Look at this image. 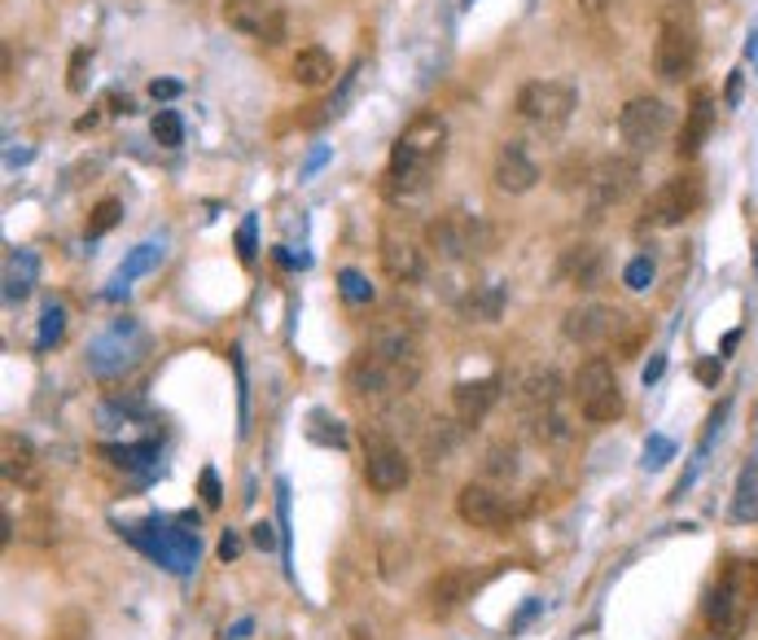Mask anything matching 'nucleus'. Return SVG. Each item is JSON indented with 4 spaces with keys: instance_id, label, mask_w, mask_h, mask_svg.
<instances>
[{
    "instance_id": "1",
    "label": "nucleus",
    "mask_w": 758,
    "mask_h": 640,
    "mask_svg": "<svg viewBox=\"0 0 758 640\" xmlns=\"http://www.w3.org/2000/svg\"><path fill=\"white\" fill-rule=\"evenodd\" d=\"M443 149H448V124L443 115H417L403 136L394 140V154H390V167H386V198L394 207H412L425 189H430V176L434 167L443 162Z\"/></svg>"
},
{
    "instance_id": "2",
    "label": "nucleus",
    "mask_w": 758,
    "mask_h": 640,
    "mask_svg": "<svg viewBox=\"0 0 758 640\" xmlns=\"http://www.w3.org/2000/svg\"><path fill=\"white\" fill-rule=\"evenodd\" d=\"M755 606H758V562H728L719 570L715 588H710V601H706V628H710V637L719 640L746 637Z\"/></svg>"
},
{
    "instance_id": "3",
    "label": "nucleus",
    "mask_w": 758,
    "mask_h": 640,
    "mask_svg": "<svg viewBox=\"0 0 758 640\" xmlns=\"http://www.w3.org/2000/svg\"><path fill=\"white\" fill-rule=\"evenodd\" d=\"M702 53V31L688 4H666L657 18V40H653V75L662 84H684L697 71Z\"/></svg>"
},
{
    "instance_id": "4",
    "label": "nucleus",
    "mask_w": 758,
    "mask_h": 640,
    "mask_svg": "<svg viewBox=\"0 0 758 640\" xmlns=\"http://www.w3.org/2000/svg\"><path fill=\"white\" fill-rule=\"evenodd\" d=\"M561 374L557 369H530L522 386H517V412L522 426L535 443H566L570 439V421L561 412Z\"/></svg>"
},
{
    "instance_id": "5",
    "label": "nucleus",
    "mask_w": 758,
    "mask_h": 640,
    "mask_svg": "<svg viewBox=\"0 0 758 640\" xmlns=\"http://www.w3.org/2000/svg\"><path fill=\"white\" fill-rule=\"evenodd\" d=\"M417 378H421V365H399V360L373 352L369 343L347 365V386L360 399H399V395H408L417 386Z\"/></svg>"
},
{
    "instance_id": "6",
    "label": "nucleus",
    "mask_w": 758,
    "mask_h": 640,
    "mask_svg": "<svg viewBox=\"0 0 758 640\" xmlns=\"http://www.w3.org/2000/svg\"><path fill=\"white\" fill-rule=\"evenodd\" d=\"M640 185V162L623 158V154H610L601 162H592L583 171V207H588V220H601L606 211L623 207Z\"/></svg>"
},
{
    "instance_id": "7",
    "label": "nucleus",
    "mask_w": 758,
    "mask_h": 640,
    "mask_svg": "<svg viewBox=\"0 0 758 640\" xmlns=\"http://www.w3.org/2000/svg\"><path fill=\"white\" fill-rule=\"evenodd\" d=\"M575 403H579L583 421H592V426H610L623 417L628 403H623V386L614 378L610 360H601V356L583 360V369L575 374Z\"/></svg>"
},
{
    "instance_id": "8",
    "label": "nucleus",
    "mask_w": 758,
    "mask_h": 640,
    "mask_svg": "<svg viewBox=\"0 0 758 640\" xmlns=\"http://www.w3.org/2000/svg\"><path fill=\"white\" fill-rule=\"evenodd\" d=\"M575 106H579V93L566 80H530V84H522V93L513 102V111L539 132L566 128L570 115H575Z\"/></svg>"
},
{
    "instance_id": "9",
    "label": "nucleus",
    "mask_w": 758,
    "mask_h": 640,
    "mask_svg": "<svg viewBox=\"0 0 758 640\" xmlns=\"http://www.w3.org/2000/svg\"><path fill=\"white\" fill-rule=\"evenodd\" d=\"M425 242H430L434 255H443V259H478L487 251V224H483L478 216L452 207V211H443L439 220H430Z\"/></svg>"
},
{
    "instance_id": "10",
    "label": "nucleus",
    "mask_w": 758,
    "mask_h": 640,
    "mask_svg": "<svg viewBox=\"0 0 758 640\" xmlns=\"http://www.w3.org/2000/svg\"><path fill=\"white\" fill-rule=\"evenodd\" d=\"M671 132V106L662 97H632L619 115V136L632 154H653Z\"/></svg>"
},
{
    "instance_id": "11",
    "label": "nucleus",
    "mask_w": 758,
    "mask_h": 640,
    "mask_svg": "<svg viewBox=\"0 0 758 640\" xmlns=\"http://www.w3.org/2000/svg\"><path fill=\"white\" fill-rule=\"evenodd\" d=\"M412 479V461L403 457V448L394 439H386L381 430H365V483L390 496V492H403Z\"/></svg>"
},
{
    "instance_id": "12",
    "label": "nucleus",
    "mask_w": 758,
    "mask_h": 640,
    "mask_svg": "<svg viewBox=\"0 0 758 640\" xmlns=\"http://www.w3.org/2000/svg\"><path fill=\"white\" fill-rule=\"evenodd\" d=\"M140 356H145V334L136 329V321H119L110 334H102V338L88 347V369H93L97 378H119V374H127Z\"/></svg>"
},
{
    "instance_id": "13",
    "label": "nucleus",
    "mask_w": 758,
    "mask_h": 640,
    "mask_svg": "<svg viewBox=\"0 0 758 640\" xmlns=\"http://www.w3.org/2000/svg\"><path fill=\"white\" fill-rule=\"evenodd\" d=\"M224 22L259 44L276 49L285 40V4L281 0H224Z\"/></svg>"
},
{
    "instance_id": "14",
    "label": "nucleus",
    "mask_w": 758,
    "mask_h": 640,
    "mask_svg": "<svg viewBox=\"0 0 758 640\" xmlns=\"http://www.w3.org/2000/svg\"><path fill=\"white\" fill-rule=\"evenodd\" d=\"M702 207V180L697 176H671L649 202H644V224L649 229H675Z\"/></svg>"
},
{
    "instance_id": "15",
    "label": "nucleus",
    "mask_w": 758,
    "mask_h": 640,
    "mask_svg": "<svg viewBox=\"0 0 758 640\" xmlns=\"http://www.w3.org/2000/svg\"><path fill=\"white\" fill-rule=\"evenodd\" d=\"M623 329V312L606 307V303H575L566 316H561V334L575 343V347H606L614 343Z\"/></svg>"
},
{
    "instance_id": "16",
    "label": "nucleus",
    "mask_w": 758,
    "mask_h": 640,
    "mask_svg": "<svg viewBox=\"0 0 758 640\" xmlns=\"http://www.w3.org/2000/svg\"><path fill=\"white\" fill-rule=\"evenodd\" d=\"M456 513H461L470 526H478V531H501V526L513 522V505H508L505 487H496V483H487V479L461 487Z\"/></svg>"
},
{
    "instance_id": "17",
    "label": "nucleus",
    "mask_w": 758,
    "mask_h": 640,
    "mask_svg": "<svg viewBox=\"0 0 758 640\" xmlns=\"http://www.w3.org/2000/svg\"><path fill=\"white\" fill-rule=\"evenodd\" d=\"M474 588H478V579H474V570H465V566H452V570L434 575L430 588H425V615H430V619L456 615V610L474 597Z\"/></svg>"
},
{
    "instance_id": "18",
    "label": "nucleus",
    "mask_w": 758,
    "mask_h": 640,
    "mask_svg": "<svg viewBox=\"0 0 758 640\" xmlns=\"http://www.w3.org/2000/svg\"><path fill=\"white\" fill-rule=\"evenodd\" d=\"M381 267H386L390 281L417 285V281L425 276V255H421V246H417L408 233L386 229V233H381Z\"/></svg>"
},
{
    "instance_id": "19",
    "label": "nucleus",
    "mask_w": 758,
    "mask_h": 640,
    "mask_svg": "<svg viewBox=\"0 0 758 640\" xmlns=\"http://www.w3.org/2000/svg\"><path fill=\"white\" fill-rule=\"evenodd\" d=\"M492 180H496V189H505V193H530V189L539 185V162L526 154V145L508 140V145H501V154H496Z\"/></svg>"
},
{
    "instance_id": "20",
    "label": "nucleus",
    "mask_w": 758,
    "mask_h": 640,
    "mask_svg": "<svg viewBox=\"0 0 758 640\" xmlns=\"http://www.w3.org/2000/svg\"><path fill=\"white\" fill-rule=\"evenodd\" d=\"M557 276L575 290H597V281L606 276V251L597 242H575L561 251V263H557Z\"/></svg>"
},
{
    "instance_id": "21",
    "label": "nucleus",
    "mask_w": 758,
    "mask_h": 640,
    "mask_svg": "<svg viewBox=\"0 0 758 640\" xmlns=\"http://www.w3.org/2000/svg\"><path fill=\"white\" fill-rule=\"evenodd\" d=\"M715 128V93L710 88H693L688 111H684V128H680V158H697V149L706 145V136Z\"/></svg>"
},
{
    "instance_id": "22",
    "label": "nucleus",
    "mask_w": 758,
    "mask_h": 640,
    "mask_svg": "<svg viewBox=\"0 0 758 640\" xmlns=\"http://www.w3.org/2000/svg\"><path fill=\"white\" fill-rule=\"evenodd\" d=\"M4 479L18 483L22 492H35L44 483V461L27 434H4Z\"/></svg>"
},
{
    "instance_id": "23",
    "label": "nucleus",
    "mask_w": 758,
    "mask_h": 640,
    "mask_svg": "<svg viewBox=\"0 0 758 640\" xmlns=\"http://www.w3.org/2000/svg\"><path fill=\"white\" fill-rule=\"evenodd\" d=\"M501 399V378H478V382H461L456 390H452V412H456V421L470 430V426H478L487 412H492V403Z\"/></svg>"
},
{
    "instance_id": "24",
    "label": "nucleus",
    "mask_w": 758,
    "mask_h": 640,
    "mask_svg": "<svg viewBox=\"0 0 758 640\" xmlns=\"http://www.w3.org/2000/svg\"><path fill=\"white\" fill-rule=\"evenodd\" d=\"M334 75H338L334 53H329V49H320V44L298 49V53H294V62H289V80H294V84H303V88H320V84H329Z\"/></svg>"
},
{
    "instance_id": "25",
    "label": "nucleus",
    "mask_w": 758,
    "mask_h": 640,
    "mask_svg": "<svg viewBox=\"0 0 758 640\" xmlns=\"http://www.w3.org/2000/svg\"><path fill=\"white\" fill-rule=\"evenodd\" d=\"M131 539H136L145 553H154L167 570H189L193 557H198V535H158V539H145V535L131 531Z\"/></svg>"
},
{
    "instance_id": "26",
    "label": "nucleus",
    "mask_w": 758,
    "mask_h": 640,
    "mask_svg": "<svg viewBox=\"0 0 758 640\" xmlns=\"http://www.w3.org/2000/svg\"><path fill=\"white\" fill-rule=\"evenodd\" d=\"M733 517H737V522H758V448L746 457V465H741V474H737Z\"/></svg>"
},
{
    "instance_id": "27",
    "label": "nucleus",
    "mask_w": 758,
    "mask_h": 640,
    "mask_svg": "<svg viewBox=\"0 0 758 640\" xmlns=\"http://www.w3.org/2000/svg\"><path fill=\"white\" fill-rule=\"evenodd\" d=\"M461 434H465V426H461L456 417H448V421H430V426H425V434H421V452H425V461H448V457H452V448L461 443Z\"/></svg>"
},
{
    "instance_id": "28",
    "label": "nucleus",
    "mask_w": 758,
    "mask_h": 640,
    "mask_svg": "<svg viewBox=\"0 0 758 640\" xmlns=\"http://www.w3.org/2000/svg\"><path fill=\"white\" fill-rule=\"evenodd\" d=\"M517 448L508 443V439H501V443H492L487 452H483V479L487 483H496V487H505V483H513L517 479Z\"/></svg>"
},
{
    "instance_id": "29",
    "label": "nucleus",
    "mask_w": 758,
    "mask_h": 640,
    "mask_svg": "<svg viewBox=\"0 0 758 640\" xmlns=\"http://www.w3.org/2000/svg\"><path fill=\"white\" fill-rule=\"evenodd\" d=\"M31 281H35V259L27 255V251L9 255V263H4V298H9V303L27 298V294H31Z\"/></svg>"
},
{
    "instance_id": "30",
    "label": "nucleus",
    "mask_w": 758,
    "mask_h": 640,
    "mask_svg": "<svg viewBox=\"0 0 758 640\" xmlns=\"http://www.w3.org/2000/svg\"><path fill=\"white\" fill-rule=\"evenodd\" d=\"M465 312H470L474 321H483V325L501 321V312H505V285H478V290L470 294Z\"/></svg>"
},
{
    "instance_id": "31",
    "label": "nucleus",
    "mask_w": 758,
    "mask_h": 640,
    "mask_svg": "<svg viewBox=\"0 0 758 640\" xmlns=\"http://www.w3.org/2000/svg\"><path fill=\"white\" fill-rule=\"evenodd\" d=\"M119 220H124V202H119V198H102V202L88 211L84 233H88V238H102V233H110Z\"/></svg>"
},
{
    "instance_id": "32",
    "label": "nucleus",
    "mask_w": 758,
    "mask_h": 640,
    "mask_svg": "<svg viewBox=\"0 0 758 640\" xmlns=\"http://www.w3.org/2000/svg\"><path fill=\"white\" fill-rule=\"evenodd\" d=\"M62 329H66V312L57 307V303H49L44 307V316H40V334H35V352H49L57 338H62Z\"/></svg>"
},
{
    "instance_id": "33",
    "label": "nucleus",
    "mask_w": 758,
    "mask_h": 640,
    "mask_svg": "<svg viewBox=\"0 0 758 640\" xmlns=\"http://www.w3.org/2000/svg\"><path fill=\"white\" fill-rule=\"evenodd\" d=\"M158 259H162V251H158V246H136V251L127 255L124 267L115 272V285H127V281H136V276H140V272H149V267H154Z\"/></svg>"
},
{
    "instance_id": "34",
    "label": "nucleus",
    "mask_w": 758,
    "mask_h": 640,
    "mask_svg": "<svg viewBox=\"0 0 758 640\" xmlns=\"http://www.w3.org/2000/svg\"><path fill=\"white\" fill-rule=\"evenodd\" d=\"M154 140H158L162 149H176V145L185 140V124H180L176 111H158V115H154Z\"/></svg>"
},
{
    "instance_id": "35",
    "label": "nucleus",
    "mask_w": 758,
    "mask_h": 640,
    "mask_svg": "<svg viewBox=\"0 0 758 640\" xmlns=\"http://www.w3.org/2000/svg\"><path fill=\"white\" fill-rule=\"evenodd\" d=\"M88 62H93V49H75L71 53V71H66V88L71 93H84L88 88Z\"/></svg>"
},
{
    "instance_id": "36",
    "label": "nucleus",
    "mask_w": 758,
    "mask_h": 640,
    "mask_svg": "<svg viewBox=\"0 0 758 640\" xmlns=\"http://www.w3.org/2000/svg\"><path fill=\"white\" fill-rule=\"evenodd\" d=\"M338 281H343V294H347L351 303H369V298H373V285H369L356 267H343V272H338Z\"/></svg>"
},
{
    "instance_id": "37",
    "label": "nucleus",
    "mask_w": 758,
    "mask_h": 640,
    "mask_svg": "<svg viewBox=\"0 0 758 640\" xmlns=\"http://www.w3.org/2000/svg\"><path fill=\"white\" fill-rule=\"evenodd\" d=\"M106 457H119V465H140V461H154L158 448L154 443H140V448H102Z\"/></svg>"
},
{
    "instance_id": "38",
    "label": "nucleus",
    "mask_w": 758,
    "mask_h": 640,
    "mask_svg": "<svg viewBox=\"0 0 758 640\" xmlns=\"http://www.w3.org/2000/svg\"><path fill=\"white\" fill-rule=\"evenodd\" d=\"M632 290H649V281H653V259L649 255H640L628 263V276H623Z\"/></svg>"
},
{
    "instance_id": "39",
    "label": "nucleus",
    "mask_w": 758,
    "mask_h": 640,
    "mask_svg": "<svg viewBox=\"0 0 758 640\" xmlns=\"http://www.w3.org/2000/svg\"><path fill=\"white\" fill-rule=\"evenodd\" d=\"M719 374H724V360H719V356H706V360L693 365V378L702 386H715L719 382Z\"/></svg>"
},
{
    "instance_id": "40",
    "label": "nucleus",
    "mask_w": 758,
    "mask_h": 640,
    "mask_svg": "<svg viewBox=\"0 0 758 640\" xmlns=\"http://www.w3.org/2000/svg\"><path fill=\"white\" fill-rule=\"evenodd\" d=\"M671 452H675V448L657 434V439H649V448H644V465H653V470H657V465H666V457H671Z\"/></svg>"
},
{
    "instance_id": "41",
    "label": "nucleus",
    "mask_w": 758,
    "mask_h": 640,
    "mask_svg": "<svg viewBox=\"0 0 758 640\" xmlns=\"http://www.w3.org/2000/svg\"><path fill=\"white\" fill-rule=\"evenodd\" d=\"M202 501H207V510H220V479H215V470H202Z\"/></svg>"
},
{
    "instance_id": "42",
    "label": "nucleus",
    "mask_w": 758,
    "mask_h": 640,
    "mask_svg": "<svg viewBox=\"0 0 758 640\" xmlns=\"http://www.w3.org/2000/svg\"><path fill=\"white\" fill-rule=\"evenodd\" d=\"M251 539H254V548H263V553H267V548H276V531H272L267 522H254Z\"/></svg>"
},
{
    "instance_id": "43",
    "label": "nucleus",
    "mask_w": 758,
    "mask_h": 640,
    "mask_svg": "<svg viewBox=\"0 0 758 640\" xmlns=\"http://www.w3.org/2000/svg\"><path fill=\"white\" fill-rule=\"evenodd\" d=\"M149 97H154V102H171V97H180V84H176V80H154V84H149Z\"/></svg>"
},
{
    "instance_id": "44",
    "label": "nucleus",
    "mask_w": 758,
    "mask_h": 640,
    "mask_svg": "<svg viewBox=\"0 0 758 640\" xmlns=\"http://www.w3.org/2000/svg\"><path fill=\"white\" fill-rule=\"evenodd\" d=\"M238 246H242V259L251 263V259H254V220H246V224H242V233H238Z\"/></svg>"
},
{
    "instance_id": "45",
    "label": "nucleus",
    "mask_w": 758,
    "mask_h": 640,
    "mask_svg": "<svg viewBox=\"0 0 758 640\" xmlns=\"http://www.w3.org/2000/svg\"><path fill=\"white\" fill-rule=\"evenodd\" d=\"M238 553H242V539H238V535H233V531H229V535H224V539H220V562H233V557H238Z\"/></svg>"
},
{
    "instance_id": "46",
    "label": "nucleus",
    "mask_w": 758,
    "mask_h": 640,
    "mask_svg": "<svg viewBox=\"0 0 758 640\" xmlns=\"http://www.w3.org/2000/svg\"><path fill=\"white\" fill-rule=\"evenodd\" d=\"M106 102L115 106V115H131V97H127V93H110Z\"/></svg>"
},
{
    "instance_id": "47",
    "label": "nucleus",
    "mask_w": 758,
    "mask_h": 640,
    "mask_svg": "<svg viewBox=\"0 0 758 640\" xmlns=\"http://www.w3.org/2000/svg\"><path fill=\"white\" fill-rule=\"evenodd\" d=\"M662 369H666V360H662V356H657V360H653V365H649V369H644V382H657V378H662Z\"/></svg>"
},
{
    "instance_id": "48",
    "label": "nucleus",
    "mask_w": 758,
    "mask_h": 640,
    "mask_svg": "<svg viewBox=\"0 0 758 640\" xmlns=\"http://www.w3.org/2000/svg\"><path fill=\"white\" fill-rule=\"evenodd\" d=\"M246 637H251V619H242V623L229 632V640H246Z\"/></svg>"
},
{
    "instance_id": "49",
    "label": "nucleus",
    "mask_w": 758,
    "mask_h": 640,
    "mask_svg": "<svg viewBox=\"0 0 758 640\" xmlns=\"http://www.w3.org/2000/svg\"><path fill=\"white\" fill-rule=\"evenodd\" d=\"M579 4H583V9H588V13H601V9H606V4H610V0H579Z\"/></svg>"
},
{
    "instance_id": "50",
    "label": "nucleus",
    "mask_w": 758,
    "mask_h": 640,
    "mask_svg": "<svg viewBox=\"0 0 758 640\" xmlns=\"http://www.w3.org/2000/svg\"><path fill=\"white\" fill-rule=\"evenodd\" d=\"M465 4H474V0H465Z\"/></svg>"
}]
</instances>
